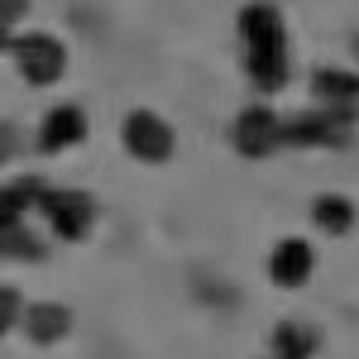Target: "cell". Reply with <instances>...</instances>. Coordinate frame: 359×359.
I'll return each mask as SVG.
<instances>
[{
    "mask_svg": "<svg viewBox=\"0 0 359 359\" xmlns=\"http://www.w3.org/2000/svg\"><path fill=\"white\" fill-rule=\"evenodd\" d=\"M39 206H43V216H48L57 240H82L91 230V221H96V201L86 192H48L43 187Z\"/></svg>",
    "mask_w": 359,
    "mask_h": 359,
    "instance_id": "3",
    "label": "cell"
},
{
    "mask_svg": "<svg viewBox=\"0 0 359 359\" xmlns=\"http://www.w3.org/2000/svg\"><path fill=\"white\" fill-rule=\"evenodd\" d=\"M86 139V115L77 106H53V111L43 115V125H39V149H72V144H82Z\"/></svg>",
    "mask_w": 359,
    "mask_h": 359,
    "instance_id": "7",
    "label": "cell"
},
{
    "mask_svg": "<svg viewBox=\"0 0 359 359\" xmlns=\"http://www.w3.org/2000/svg\"><path fill=\"white\" fill-rule=\"evenodd\" d=\"M273 355H283V359H306V355H311V345H306V335L297 331V326H278V331H273Z\"/></svg>",
    "mask_w": 359,
    "mask_h": 359,
    "instance_id": "11",
    "label": "cell"
},
{
    "mask_svg": "<svg viewBox=\"0 0 359 359\" xmlns=\"http://www.w3.org/2000/svg\"><path fill=\"white\" fill-rule=\"evenodd\" d=\"M273 359H283V355H273Z\"/></svg>",
    "mask_w": 359,
    "mask_h": 359,
    "instance_id": "16",
    "label": "cell"
},
{
    "mask_svg": "<svg viewBox=\"0 0 359 359\" xmlns=\"http://www.w3.org/2000/svg\"><path fill=\"white\" fill-rule=\"evenodd\" d=\"M311 264H316V259H311V245L292 235V240H283V245L269 254V278H273L278 287H302L306 278H311Z\"/></svg>",
    "mask_w": 359,
    "mask_h": 359,
    "instance_id": "6",
    "label": "cell"
},
{
    "mask_svg": "<svg viewBox=\"0 0 359 359\" xmlns=\"http://www.w3.org/2000/svg\"><path fill=\"white\" fill-rule=\"evenodd\" d=\"M39 196H43V182H39V177H20V182H10V187H0V230L25 225V211L39 206Z\"/></svg>",
    "mask_w": 359,
    "mask_h": 359,
    "instance_id": "9",
    "label": "cell"
},
{
    "mask_svg": "<svg viewBox=\"0 0 359 359\" xmlns=\"http://www.w3.org/2000/svg\"><path fill=\"white\" fill-rule=\"evenodd\" d=\"M15 57H20V77L29 86H53L62 77V67H67V48L57 43L53 34H25V39H15L10 43Z\"/></svg>",
    "mask_w": 359,
    "mask_h": 359,
    "instance_id": "2",
    "label": "cell"
},
{
    "mask_svg": "<svg viewBox=\"0 0 359 359\" xmlns=\"http://www.w3.org/2000/svg\"><path fill=\"white\" fill-rule=\"evenodd\" d=\"M125 149L135 154L139 163H168V154H172V130H168V120L154 115V111H135L125 120Z\"/></svg>",
    "mask_w": 359,
    "mask_h": 359,
    "instance_id": "4",
    "label": "cell"
},
{
    "mask_svg": "<svg viewBox=\"0 0 359 359\" xmlns=\"http://www.w3.org/2000/svg\"><path fill=\"white\" fill-rule=\"evenodd\" d=\"M20 311H25V297H20L15 287L0 283V335H10V326L20 321Z\"/></svg>",
    "mask_w": 359,
    "mask_h": 359,
    "instance_id": "12",
    "label": "cell"
},
{
    "mask_svg": "<svg viewBox=\"0 0 359 359\" xmlns=\"http://www.w3.org/2000/svg\"><path fill=\"white\" fill-rule=\"evenodd\" d=\"M25 331L34 345H57L72 331V311L62 302H34V306H25Z\"/></svg>",
    "mask_w": 359,
    "mask_h": 359,
    "instance_id": "8",
    "label": "cell"
},
{
    "mask_svg": "<svg viewBox=\"0 0 359 359\" xmlns=\"http://www.w3.org/2000/svg\"><path fill=\"white\" fill-rule=\"evenodd\" d=\"M10 43H15V39H10V29L0 25V53H5V48H10Z\"/></svg>",
    "mask_w": 359,
    "mask_h": 359,
    "instance_id": "15",
    "label": "cell"
},
{
    "mask_svg": "<svg viewBox=\"0 0 359 359\" xmlns=\"http://www.w3.org/2000/svg\"><path fill=\"white\" fill-rule=\"evenodd\" d=\"M25 10H29V0H0V25L10 29L15 20H25Z\"/></svg>",
    "mask_w": 359,
    "mask_h": 359,
    "instance_id": "13",
    "label": "cell"
},
{
    "mask_svg": "<svg viewBox=\"0 0 359 359\" xmlns=\"http://www.w3.org/2000/svg\"><path fill=\"white\" fill-rule=\"evenodd\" d=\"M15 144H20L15 125H0V163H5V158H15Z\"/></svg>",
    "mask_w": 359,
    "mask_h": 359,
    "instance_id": "14",
    "label": "cell"
},
{
    "mask_svg": "<svg viewBox=\"0 0 359 359\" xmlns=\"http://www.w3.org/2000/svg\"><path fill=\"white\" fill-rule=\"evenodd\" d=\"M278 115L269 111V106H249V111L235 115V149L245 154V158H264V154H273L278 144Z\"/></svg>",
    "mask_w": 359,
    "mask_h": 359,
    "instance_id": "5",
    "label": "cell"
},
{
    "mask_svg": "<svg viewBox=\"0 0 359 359\" xmlns=\"http://www.w3.org/2000/svg\"><path fill=\"white\" fill-rule=\"evenodd\" d=\"M316 225H321L326 235H345V230L355 225V206H350L345 196H321V201H316Z\"/></svg>",
    "mask_w": 359,
    "mask_h": 359,
    "instance_id": "10",
    "label": "cell"
},
{
    "mask_svg": "<svg viewBox=\"0 0 359 359\" xmlns=\"http://www.w3.org/2000/svg\"><path fill=\"white\" fill-rule=\"evenodd\" d=\"M240 39H245V62L249 82L259 91H283L287 86V34H283V15L273 5L254 0L240 10Z\"/></svg>",
    "mask_w": 359,
    "mask_h": 359,
    "instance_id": "1",
    "label": "cell"
}]
</instances>
